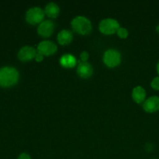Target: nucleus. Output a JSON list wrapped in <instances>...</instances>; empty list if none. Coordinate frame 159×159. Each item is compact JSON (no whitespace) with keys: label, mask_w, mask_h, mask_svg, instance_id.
Segmentation results:
<instances>
[{"label":"nucleus","mask_w":159,"mask_h":159,"mask_svg":"<svg viewBox=\"0 0 159 159\" xmlns=\"http://www.w3.org/2000/svg\"><path fill=\"white\" fill-rule=\"evenodd\" d=\"M44 11L40 7L30 8L26 12V20L28 23L31 25H36L41 23L44 18Z\"/></svg>","instance_id":"obj_3"},{"label":"nucleus","mask_w":159,"mask_h":159,"mask_svg":"<svg viewBox=\"0 0 159 159\" xmlns=\"http://www.w3.org/2000/svg\"><path fill=\"white\" fill-rule=\"evenodd\" d=\"M61 65L67 68H71L75 66L76 59L71 54H65L60 59Z\"/></svg>","instance_id":"obj_14"},{"label":"nucleus","mask_w":159,"mask_h":159,"mask_svg":"<svg viewBox=\"0 0 159 159\" xmlns=\"http://www.w3.org/2000/svg\"><path fill=\"white\" fill-rule=\"evenodd\" d=\"M143 108L148 113H155L159 110V97L154 96L144 101Z\"/></svg>","instance_id":"obj_9"},{"label":"nucleus","mask_w":159,"mask_h":159,"mask_svg":"<svg viewBox=\"0 0 159 159\" xmlns=\"http://www.w3.org/2000/svg\"><path fill=\"white\" fill-rule=\"evenodd\" d=\"M17 159H31L30 156L28 154L26 153H22L21 155H20V156L18 157Z\"/></svg>","instance_id":"obj_18"},{"label":"nucleus","mask_w":159,"mask_h":159,"mask_svg":"<svg viewBox=\"0 0 159 159\" xmlns=\"http://www.w3.org/2000/svg\"><path fill=\"white\" fill-rule=\"evenodd\" d=\"M35 59H36V61H37V62L42 61H43V55H42L41 54H40V53L37 52V55H36Z\"/></svg>","instance_id":"obj_19"},{"label":"nucleus","mask_w":159,"mask_h":159,"mask_svg":"<svg viewBox=\"0 0 159 159\" xmlns=\"http://www.w3.org/2000/svg\"><path fill=\"white\" fill-rule=\"evenodd\" d=\"M71 27L75 32L82 35L89 34L92 30V23L85 16H77L71 21Z\"/></svg>","instance_id":"obj_2"},{"label":"nucleus","mask_w":159,"mask_h":159,"mask_svg":"<svg viewBox=\"0 0 159 159\" xmlns=\"http://www.w3.org/2000/svg\"><path fill=\"white\" fill-rule=\"evenodd\" d=\"M19 80V72L12 67L0 68V86L8 88L16 85Z\"/></svg>","instance_id":"obj_1"},{"label":"nucleus","mask_w":159,"mask_h":159,"mask_svg":"<svg viewBox=\"0 0 159 159\" xmlns=\"http://www.w3.org/2000/svg\"><path fill=\"white\" fill-rule=\"evenodd\" d=\"M157 71H158V74L159 75V61L158 62V65H157Z\"/></svg>","instance_id":"obj_20"},{"label":"nucleus","mask_w":159,"mask_h":159,"mask_svg":"<svg viewBox=\"0 0 159 159\" xmlns=\"http://www.w3.org/2000/svg\"><path fill=\"white\" fill-rule=\"evenodd\" d=\"M151 86L153 89L156 90V91H159V76L158 77H155L153 80L152 81L151 83Z\"/></svg>","instance_id":"obj_16"},{"label":"nucleus","mask_w":159,"mask_h":159,"mask_svg":"<svg viewBox=\"0 0 159 159\" xmlns=\"http://www.w3.org/2000/svg\"><path fill=\"white\" fill-rule=\"evenodd\" d=\"M80 57H81V60H82V61L86 62L87 60L89 59V54L86 52V51H83V52L81 54Z\"/></svg>","instance_id":"obj_17"},{"label":"nucleus","mask_w":159,"mask_h":159,"mask_svg":"<svg viewBox=\"0 0 159 159\" xmlns=\"http://www.w3.org/2000/svg\"><path fill=\"white\" fill-rule=\"evenodd\" d=\"M120 28V24L114 19H106L99 23V29L101 33L106 35H110L117 32Z\"/></svg>","instance_id":"obj_4"},{"label":"nucleus","mask_w":159,"mask_h":159,"mask_svg":"<svg viewBox=\"0 0 159 159\" xmlns=\"http://www.w3.org/2000/svg\"><path fill=\"white\" fill-rule=\"evenodd\" d=\"M77 72L80 77L83 78V79H88L93 73V67L87 61L84 62L81 61L78 64Z\"/></svg>","instance_id":"obj_10"},{"label":"nucleus","mask_w":159,"mask_h":159,"mask_svg":"<svg viewBox=\"0 0 159 159\" xmlns=\"http://www.w3.org/2000/svg\"><path fill=\"white\" fill-rule=\"evenodd\" d=\"M132 97L137 103H142L146 98V92L141 86L135 87L132 92Z\"/></svg>","instance_id":"obj_11"},{"label":"nucleus","mask_w":159,"mask_h":159,"mask_svg":"<svg viewBox=\"0 0 159 159\" xmlns=\"http://www.w3.org/2000/svg\"><path fill=\"white\" fill-rule=\"evenodd\" d=\"M57 51V46L52 41L44 40L40 42L37 46V52L43 56L53 55Z\"/></svg>","instance_id":"obj_6"},{"label":"nucleus","mask_w":159,"mask_h":159,"mask_svg":"<svg viewBox=\"0 0 159 159\" xmlns=\"http://www.w3.org/2000/svg\"><path fill=\"white\" fill-rule=\"evenodd\" d=\"M37 51L33 47H23L18 52V58L22 61H28L35 58Z\"/></svg>","instance_id":"obj_7"},{"label":"nucleus","mask_w":159,"mask_h":159,"mask_svg":"<svg viewBox=\"0 0 159 159\" xmlns=\"http://www.w3.org/2000/svg\"><path fill=\"white\" fill-rule=\"evenodd\" d=\"M72 33L70 30H63L57 35L58 43L61 45L69 44L72 40Z\"/></svg>","instance_id":"obj_12"},{"label":"nucleus","mask_w":159,"mask_h":159,"mask_svg":"<svg viewBox=\"0 0 159 159\" xmlns=\"http://www.w3.org/2000/svg\"><path fill=\"white\" fill-rule=\"evenodd\" d=\"M121 61V56L120 52L113 49H110L104 53L103 62L110 68H115L120 65Z\"/></svg>","instance_id":"obj_5"},{"label":"nucleus","mask_w":159,"mask_h":159,"mask_svg":"<svg viewBox=\"0 0 159 159\" xmlns=\"http://www.w3.org/2000/svg\"><path fill=\"white\" fill-rule=\"evenodd\" d=\"M44 12L48 17L51 19L57 18V16L59 15L60 12V9H59L58 6L54 2L48 3L44 9Z\"/></svg>","instance_id":"obj_13"},{"label":"nucleus","mask_w":159,"mask_h":159,"mask_svg":"<svg viewBox=\"0 0 159 159\" xmlns=\"http://www.w3.org/2000/svg\"><path fill=\"white\" fill-rule=\"evenodd\" d=\"M54 25L51 20H44L39 25L37 33L43 37H49L54 32Z\"/></svg>","instance_id":"obj_8"},{"label":"nucleus","mask_w":159,"mask_h":159,"mask_svg":"<svg viewBox=\"0 0 159 159\" xmlns=\"http://www.w3.org/2000/svg\"><path fill=\"white\" fill-rule=\"evenodd\" d=\"M156 30H157V32H158V34H159V25L156 27Z\"/></svg>","instance_id":"obj_21"},{"label":"nucleus","mask_w":159,"mask_h":159,"mask_svg":"<svg viewBox=\"0 0 159 159\" xmlns=\"http://www.w3.org/2000/svg\"><path fill=\"white\" fill-rule=\"evenodd\" d=\"M116 34H117V35L119 36V37H120L121 39H125L127 38V36H128V31H127V30L125 29V28L120 27L119 29H118Z\"/></svg>","instance_id":"obj_15"}]
</instances>
